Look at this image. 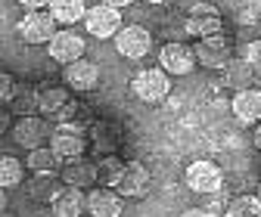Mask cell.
I'll use <instances>...</instances> for the list:
<instances>
[{"label":"cell","instance_id":"6da1fadb","mask_svg":"<svg viewBox=\"0 0 261 217\" xmlns=\"http://www.w3.org/2000/svg\"><path fill=\"white\" fill-rule=\"evenodd\" d=\"M130 90H134V97L155 106V103H165L168 93H171V78L165 69H143L134 75V81H130Z\"/></svg>","mask_w":261,"mask_h":217},{"label":"cell","instance_id":"7a4b0ae2","mask_svg":"<svg viewBox=\"0 0 261 217\" xmlns=\"http://www.w3.org/2000/svg\"><path fill=\"white\" fill-rule=\"evenodd\" d=\"M187 35H193L196 41H202V38H215L224 31V19L221 13L212 7V4H196L187 16V25H184Z\"/></svg>","mask_w":261,"mask_h":217},{"label":"cell","instance_id":"3957f363","mask_svg":"<svg viewBox=\"0 0 261 217\" xmlns=\"http://www.w3.org/2000/svg\"><path fill=\"white\" fill-rule=\"evenodd\" d=\"M16 31H19V38H22L25 44H50V41L56 38V19H53L50 13L31 10V13H25V16L19 19Z\"/></svg>","mask_w":261,"mask_h":217},{"label":"cell","instance_id":"277c9868","mask_svg":"<svg viewBox=\"0 0 261 217\" xmlns=\"http://www.w3.org/2000/svg\"><path fill=\"white\" fill-rule=\"evenodd\" d=\"M184 180H187L190 190H193V193H199V196H208V193L224 190V174H221V168L212 165V162H205V159L193 162V165L187 168Z\"/></svg>","mask_w":261,"mask_h":217},{"label":"cell","instance_id":"5b68a950","mask_svg":"<svg viewBox=\"0 0 261 217\" xmlns=\"http://www.w3.org/2000/svg\"><path fill=\"white\" fill-rule=\"evenodd\" d=\"M84 25H87V35L100 38V41L115 38L118 31L124 28V22H121V10H115V7H109V4L90 7V10H87V19H84Z\"/></svg>","mask_w":261,"mask_h":217},{"label":"cell","instance_id":"8992f818","mask_svg":"<svg viewBox=\"0 0 261 217\" xmlns=\"http://www.w3.org/2000/svg\"><path fill=\"white\" fill-rule=\"evenodd\" d=\"M84 50H87L84 38L78 35V31H72V28H62V31H56V38L47 44V53H50V59L62 62V66H72V62L84 59Z\"/></svg>","mask_w":261,"mask_h":217},{"label":"cell","instance_id":"52a82bcc","mask_svg":"<svg viewBox=\"0 0 261 217\" xmlns=\"http://www.w3.org/2000/svg\"><path fill=\"white\" fill-rule=\"evenodd\" d=\"M196 66H199V59H196V50L180 44V41H171L162 47L159 53V69H165L168 75H190Z\"/></svg>","mask_w":261,"mask_h":217},{"label":"cell","instance_id":"ba28073f","mask_svg":"<svg viewBox=\"0 0 261 217\" xmlns=\"http://www.w3.org/2000/svg\"><path fill=\"white\" fill-rule=\"evenodd\" d=\"M50 149L59 159H78L84 152V131L78 124H56V131L50 134Z\"/></svg>","mask_w":261,"mask_h":217},{"label":"cell","instance_id":"9c48e42d","mask_svg":"<svg viewBox=\"0 0 261 217\" xmlns=\"http://www.w3.org/2000/svg\"><path fill=\"white\" fill-rule=\"evenodd\" d=\"M149 47H152V38L143 25H124L115 35V50L124 59H140V56L149 53Z\"/></svg>","mask_w":261,"mask_h":217},{"label":"cell","instance_id":"30bf717a","mask_svg":"<svg viewBox=\"0 0 261 217\" xmlns=\"http://www.w3.org/2000/svg\"><path fill=\"white\" fill-rule=\"evenodd\" d=\"M193 50H196V59H199V66H205V69H227V66H230V44H227L224 35L196 41Z\"/></svg>","mask_w":261,"mask_h":217},{"label":"cell","instance_id":"8fae6325","mask_svg":"<svg viewBox=\"0 0 261 217\" xmlns=\"http://www.w3.org/2000/svg\"><path fill=\"white\" fill-rule=\"evenodd\" d=\"M115 190H118L121 199H140V196H146V190H149V171L140 162L124 165V174H121Z\"/></svg>","mask_w":261,"mask_h":217},{"label":"cell","instance_id":"7c38bea8","mask_svg":"<svg viewBox=\"0 0 261 217\" xmlns=\"http://www.w3.org/2000/svg\"><path fill=\"white\" fill-rule=\"evenodd\" d=\"M56 217H81V211L87 208V196L81 186H62L56 193V199L50 202Z\"/></svg>","mask_w":261,"mask_h":217},{"label":"cell","instance_id":"4fadbf2b","mask_svg":"<svg viewBox=\"0 0 261 217\" xmlns=\"http://www.w3.org/2000/svg\"><path fill=\"white\" fill-rule=\"evenodd\" d=\"M13 137H16V143L22 146V149H38V146H44V140L50 137V128H47V121L44 118H22L19 124H16V131H13Z\"/></svg>","mask_w":261,"mask_h":217},{"label":"cell","instance_id":"5bb4252c","mask_svg":"<svg viewBox=\"0 0 261 217\" xmlns=\"http://www.w3.org/2000/svg\"><path fill=\"white\" fill-rule=\"evenodd\" d=\"M96 81H100V69H96L90 59H78V62H72V66H65V84H69L72 90H78V93L93 90Z\"/></svg>","mask_w":261,"mask_h":217},{"label":"cell","instance_id":"9a60e30c","mask_svg":"<svg viewBox=\"0 0 261 217\" xmlns=\"http://www.w3.org/2000/svg\"><path fill=\"white\" fill-rule=\"evenodd\" d=\"M87 211L90 217H121V196L118 190H90L87 193Z\"/></svg>","mask_w":261,"mask_h":217},{"label":"cell","instance_id":"2e32d148","mask_svg":"<svg viewBox=\"0 0 261 217\" xmlns=\"http://www.w3.org/2000/svg\"><path fill=\"white\" fill-rule=\"evenodd\" d=\"M233 115L240 124H258L261 121V90H240L233 97Z\"/></svg>","mask_w":261,"mask_h":217},{"label":"cell","instance_id":"e0dca14e","mask_svg":"<svg viewBox=\"0 0 261 217\" xmlns=\"http://www.w3.org/2000/svg\"><path fill=\"white\" fill-rule=\"evenodd\" d=\"M87 10L90 7H84V0H50V16L59 25H75L87 19Z\"/></svg>","mask_w":261,"mask_h":217},{"label":"cell","instance_id":"ac0fdd59","mask_svg":"<svg viewBox=\"0 0 261 217\" xmlns=\"http://www.w3.org/2000/svg\"><path fill=\"white\" fill-rule=\"evenodd\" d=\"M62 180H65V186H81L84 190V186L100 180V168L90 162H69L62 168Z\"/></svg>","mask_w":261,"mask_h":217},{"label":"cell","instance_id":"d6986e66","mask_svg":"<svg viewBox=\"0 0 261 217\" xmlns=\"http://www.w3.org/2000/svg\"><path fill=\"white\" fill-rule=\"evenodd\" d=\"M59 162H62V159H59L50 146L28 149V168H31V174H56Z\"/></svg>","mask_w":261,"mask_h":217},{"label":"cell","instance_id":"ffe728a7","mask_svg":"<svg viewBox=\"0 0 261 217\" xmlns=\"http://www.w3.org/2000/svg\"><path fill=\"white\" fill-rule=\"evenodd\" d=\"M62 186H56V174H35V180L28 183V196L35 202H53Z\"/></svg>","mask_w":261,"mask_h":217},{"label":"cell","instance_id":"44dd1931","mask_svg":"<svg viewBox=\"0 0 261 217\" xmlns=\"http://www.w3.org/2000/svg\"><path fill=\"white\" fill-rule=\"evenodd\" d=\"M69 103H72V100H69V93L59 90V87H47V90L38 93V109H41L44 115H56L59 109H65Z\"/></svg>","mask_w":261,"mask_h":217},{"label":"cell","instance_id":"7402d4cb","mask_svg":"<svg viewBox=\"0 0 261 217\" xmlns=\"http://www.w3.org/2000/svg\"><path fill=\"white\" fill-rule=\"evenodd\" d=\"M227 217H261V199L258 196H237V199H230Z\"/></svg>","mask_w":261,"mask_h":217},{"label":"cell","instance_id":"603a6c76","mask_svg":"<svg viewBox=\"0 0 261 217\" xmlns=\"http://www.w3.org/2000/svg\"><path fill=\"white\" fill-rule=\"evenodd\" d=\"M0 183H4V190H13V186L22 183L19 159H13V155H4V159H0Z\"/></svg>","mask_w":261,"mask_h":217},{"label":"cell","instance_id":"cb8c5ba5","mask_svg":"<svg viewBox=\"0 0 261 217\" xmlns=\"http://www.w3.org/2000/svg\"><path fill=\"white\" fill-rule=\"evenodd\" d=\"M121 174H124V162H118V159H103V165H100V180L109 186V190H115L118 186V180H121Z\"/></svg>","mask_w":261,"mask_h":217},{"label":"cell","instance_id":"d4e9b609","mask_svg":"<svg viewBox=\"0 0 261 217\" xmlns=\"http://www.w3.org/2000/svg\"><path fill=\"white\" fill-rule=\"evenodd\" d=\"M227 205H230V199H227V193H224V190H218V193H208V196H205V208H208V211H215V214L227 211Z\"/></svg>","mask_w":261,"mask_h":217},{"label":"cell","instance_id":"484cf974","mask_svg":"<svg viewBox=\"0 0 261 217\" xmlns=\"http://www.w3.org/2000/svg\"><path fill=\"white\" fill-rule=\"evenodd\" d=\"M243 56H246L249 66L261 69V41H249V44H246V50H243Z\"/></svg>","mask_w":261,"mask_h":217},{"label":"cell","instance_id":"4316f807","mask_svg":"<svg viewBox=\"0 0 261 217\" xmlns=\"http://www.w3.org/2000/svg\"><path fill=\"white\" fill-rule=\"evenodd\" d=\"M16 97V81H13V75H0V100H4V103H10Z\"/></svg>","mask_w":261,"mask_h":217},{"label":"cell","instance_id":"83f0119b","mask_svg":"<svg viewBox=\"0 0 261 217\" xmlns=\"http://www.w3.org/2000/svg\"><path fill=\"white\" fill-rule=\"evenodd\" d=\"M180 217H218V214H215V211H208V208L202 205V208H187Z\"/></svg>","mask_w":261,"mask_h":217},{"label":"cell","instance_id":"f1b7e54d","mask_svg":"<svg viewBox=\"0 0 261 217\" xmlns=\"http://www.w3.org/2000/svg\"><path fill=\"white\" fill-rule=\"evenodd\" d=\"M19 4L28 10H41V7H50V0H19Z\"/></svg>","mask_w":261,"mask_h":217},{"label":"cell","instance_id":"f546056e","mask_svg":"<svg viewBox=\"0 0 261 217\" xmlns=\"http://www.w3.org/2000/svg\"><path fill=\"white\" fill-rule=\"evenodd\" d=\"M103 4H109V7H115V10H124V7L134 4V0H103Z\"/></svg>","mask_w":261,"mask_h":217},{"label":"cell","instance_id":"4dcf8cb0","mask_svg":"<svg viewBox=\"0 0 261 217\" xmlns=\"http://www.w3.org/2000/svg\"><path fill=\"white\" fill-rule=\"evenodd\" d=\"M255 149H261V124L255 128Z\"/></svg>","mask_w":261,"mask_h":217},{"label":"cell","instance_id":"1f68e13d","mask_svg":"<svg viewBox=\"0 0 261 217\" xmlns=\"http://www.w3.org/2000/svg\"><path fill=\"white\" fill-rule=\"evenodd\" d=\"M143 4H152V7H159V4H165V0H143Z\"/></svg>","mask_w":261,"mask_h":217},{"label":"cell","instance_id":"d6a6232c","mask_svg":"<svg viewBox=\"0 0 261 217\" xmlns=\"http://www.w3.org/2000/svg\"><path fill=\"white\" fill-rule=\"evenodd\" d=\"M258 199H261V183H258Z\"/></svg>","mask_w":261,"mask_h":217},{"label":"cell","instance_id":"836d02e7","mask_svg":"<svg viewBox=\"0 0 261 217\" xmlns=\"http://www.w3.org/2000/svg\"><path fill=\"white\" fill-rule=\"evenodd\" d=\"M4 217H13V214H10V211H4Z\"/></svg>","mask_w":261,"mask_h":217},{"label":"cell","instance_id":"e575fe53","mask_svg":"<svg viewBox=\"0 0 261 217\" xmlns=\"http://www.w3.org/2000/svg\"><path fill=\"white\" fill-rule=\"evenodd\" d=\"M81 217H84V214H81Z\"/></svg>","mask_w":261,"mask_h":217}]
</instances>
